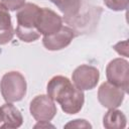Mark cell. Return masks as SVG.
Wrapping results in <instances>:
<instances>
[{
    "mask_svg": "<svg viewBox=\"0 0 129 129\" xmlns=\"http://www.w3.org/2000/svg\"><path fill=\"white\" fill-rule=\"evenodd\" d=\"M35 25L40 34L43 36L50 35L60 29L62 26V19L53 10L43 7L40 8Z\"/></svg>",
    "mask_w": 129,
    "mask_h": 129,
    "instance_id": "obj_8",
    "label": "cell"
},
{
    "mask_svg": "<svg viewBox=\"0 0 129 129\" xmlns=\"http://www.w3.org/2000/svg\"><path fill=\"white\" fill-rule=\"evenodd\" d=\"M1 3L10 11H17L25 4V0H1Z\"/></svg>",
    "mask_w": 129,
    "mask_h": 129,
    "instance_id": "obj_15",
    "label": "cell"
},
{
    "mask_svg": "<svg viewBox=\"0 0 129 129\" xmlns=\"http://www.w3.org/2000/svg\"><path fill=\"white\" fill-rule=\"evenodd\" d=\"M67 17H76L81 8V0H49Z\"/></svg>",
    "mask_w": 129,
    "mask_h": 129,
    "instance_id": "obj_13",
    "label": "cell"
},
{
    "mask_svg": "<svg viewBox=\"0 0 129 129\" xmlns=\"http://www.w3.org/2000/svg\"><path fill=\"white\" fill-rule=\"evenodd\" d=\"M127 118L125 114L115 109H109L103 117V126L107 129H123L126 127Z\"/></svg>",
    "mask_w": 129,
    "mask_h": 129,
    "instance_id": "obj_12",
    "label": "cell"
},
{
    "mask_svg": "<svg viewBox=\"0 0 129 129\" xmlns=\"http://www.w3.org/2000/svg\"><path fill=\"white\" fill-rule=\"evenodd\" d=\"M0 121L3 123L1 128H18L23 123V117L18 108L6 102L0 107Z\"/></svg>",
    "mask_w": 129,
    "mask_h": 129,
    "instance_id": "obj_10",
    "label": "cell"
},
{
    "mask_svg": "<svg viewBox=\"0 0 129 129\" xmlns=\"http://www.w3.org/2000/svg\"><path fill=\"white\" fill-rule=\"evenodd\" d=\"M0 91L3 99L8 103L21 101L27 91L24 76L16 71L4 74L0 81Z\"/></svg>",
    "mask_w": 129,
    "mask_h": 129,
    "instance_id": "obj_3",
    "label": "cell"
},
{
    "mask_svg": "<svg viewBox=\"0 0 129 129\" xmlns=\"http://www.w3.org/2000/svg\"><path fill=\"white\" fill-rule=\"evenodd\" d=\"M14 33L9 10L2 3H0V45L10 42Z\"/></svg>",
    "mask_w": 129,
    "mask_h": 129,
    "instance_id": "obj_11",
    "label": "cell"
},
{
    "mask_svg": "<svg viewBox=\"0 0 129 129\" xmlns=\"http://www.w3.org/2000/svg\"><path fill=\"white\" fill-rule=\"evenodd\" d=\"M54 128V126L52 124L49 123V121H38V123L36 125H34V128Z\"/></svg>",
    "mask_w": 129,
    "mask_h": 129,
    "instance_id": "obj_18",
    "label": "cell"
},
{
    "mask_svg": "<svg viewBox=\"0 0 129 129\" xmlns=\"http://www.w3.org/2000/svg\"><path fill=\"white\" fill-rule=\"evenodd\" d=\"M100 79V72L97 68L90 64H81L73 72V84L82 91L94 89Z\"/></svg>",
    "mask_w": 129,
    "mask_h": 129,
    "instance_id": "obj_6",
    "label": "cell"
},
{
    "mask_svg": "<svg viewBox=\"0 0 129 129\" xmlns=\"http://www.w3.org/2000/svg\"><path fill=\"white\" fill-rule=\"evenodd\" d=\"M104 4L113 11H123L128 7L129 0H103Z\"/></svg>",
    "mask_w": 129,
    "mask_h": 129,
    "instance_id": "obj_14",
    "label": "cell"
},
{
    "mask_svg": "<svg viewBox=\"0 0 129 129\" xmlns=\"http://www.w3.org/2000/svg\"><path fill=\"white\" fill-rule=\"evenodd\" d=\"M66 128L73 127V128H92V125L85 119H76L73 120L64 125Z\"/></svg>",
    "mask_w": 129,
    "mask_h": 129,
    "instance_id": "obj_16",
    "label": "cell"
},
{
    "mask_svg": "<svg viewBox=\"0 0 129 129\" xmlns=\"http://www.w3.org/2000/svg\"><path fill=\"white\" fill-rule=\"evenodd\" d=\"M75 37V31L69 26H61L59 30L50 34L44 35L42 38L43 46L51 51L59 50L67 47Z\"/></svg>",
    "mask_w": 129,
    "mask_h": 129,
    "instance_id": "obj_9",
    "label": "cell"
},
{
    "mask_svg": "<svg viewBox=\"0 0 129 129\" xmlns=\"http://www.w3.org/2000/svg\"><path fill=\"white\" fill-rule=\"evenodd\" d=\"M107 81L120 87L127 94L129 88V62L127 59L117 57L112 59L106 68Z\"/></svg>",
    "mask_w": 129,
    "mask_h": 129,
    "instance_id": "obj_4",
    "label": "cell"
},
{
    "mask_svg": "<svg viewBox=\"0 0 129 129\" xmlns=\"http://www.w3.org/2000/svg\"><path fill=\"white\" fill-rule=\"evenodd\" d=\"M39 11L40 7L34 3H25L17 10V26L14 32L21 41L32 42L40 37V33L35 25Z\"/></svg>",
    "mask_w": 129,
    "mask_h": 129,
    "instance_id": "obj_2",
    "label": "cell"
},
{
    "mask_svg": "<svg viewBox=\"0 0 129 129\" xmlns=\"http://www.w3.org/2000/svg\"><path fill=\"white\" fill-rule=\"evenodd\" d=\"M126 93L120 87L104 82L98 89V101L107 109H115L121 106Z\"/></svg>",
    "mask_w": 129,
    "mask_h": 129,
    "instance_id": "obj_7",
    "label": "cell"
},
{
    "mask_svg": "<svg viewBox=\"0 0 129 129\" xmlns=\"http://www.w3.org/2000/svg\"><path fill=\"white\" fill-rule=\"evenodd\" d=\"M31 116L38 121H51L57 113L54 101L48 95H38L29 105Z\"/></svg>",
    "mask_w": 129,
    "mask_h": 129,
    "instance_id": "obj_5",
    "label": "cell"
},
{
    "mask_svg": "<svg viewBox=\"0 0 129 129\" xmlns=\"http://www.w3.org/2000/svg\"><path fill=\"white\" fill-rule=\"evenodd\" d=\"M113 48L120 54L123 56H128V40H124V41H119L117 42Z\"/></svg>",
    "mask_w": 129,
    "mask_h": 129,
    "instance_id": "obj_17",
    "label": "cell"
},
{
    "mask_svg": "<svg viewBox=\"0 0 129 129\" xmlns=\"http://www.w3.org/2000/svg\"><path fill=\"white\" fill-rule=\"evenodd\" d=\"M0 122H1V121H0Z\"/></svg>",
    "mask_w": 129,
    "mask_h": 129,
    "instance_id": "obj_19",
    "label": "cell"
},
{
    "mask_svg": "<svg viewBox=\"0 0 129 129\" xmlns=\"http://www.w3.org/2000/svg\"><path fill=\"white\" fill-rule=\"evenodd\" d=\"M46 92L54 102L60 105L61 110L69 115L79 113L85 103L84 92L63 76L51 78L47 83Z\"/></svg>",
    "mask_w": 129,
    "mask_h": 129,
    "instance_id": "obj_1",
    "label": "cell"
}]
</instances>
